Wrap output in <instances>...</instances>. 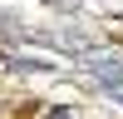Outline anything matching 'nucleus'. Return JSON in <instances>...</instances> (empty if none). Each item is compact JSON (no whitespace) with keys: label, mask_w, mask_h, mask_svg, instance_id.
Instances as JSON below:
<instances>
[]
</instances>
